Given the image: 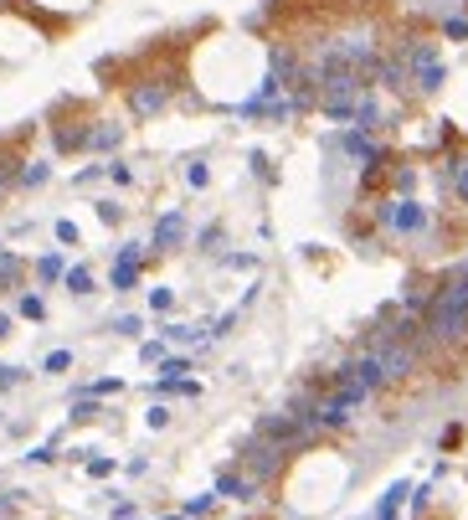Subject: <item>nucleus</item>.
I'll list each match as a JSON object with an SVG mask.
<instances>
[{"mask_svg":"<svg viewBox=\"0 0 468 520\" xmlns=\"http://www.w3.org/2000/svg\"><path fill=\"white\" fill-rule=\"evenodd\" d=\"M407 494H412V484L396 479V484L381 494V505H376V520H396V510H401V500H407Z\"/></svg>","mask_w":468,"mask_h":520,"instance_id":"obj_8","label":"nucleus"},{"mask_svg":"<svg viewBox=\"0 0 468 520\" xmlns=\"http://www.w3.org/2000/svg\"><path fill=\"white\" fill-rule=\"evenodd\" d=\"M211 505H216V494H196V500L186 505V515H206Z\"/></svg>","mask_w":468,"mask_h":520,"instance_id":"obj_18","label":"nucleus"},{"mask_svg":"<svg viewBox=\"0 0 468 520\" xmlns=\"http://www.w3.org/2000/svg\"><path fill=\"white\" fill-rule=\"evenodd\" d=\"M165 520H186V515H165Z\"/></svg>","mask_w":468,"mask_h":520,"instance_id":"obj_26","label":"nucleus"},{"mask_svg":"<svg viewBox=\"0 0 468 520\" xmlns=\"http://www.w3.org/2000/svg\"><path fill=\"white\" fill-rule=\"evenodd\" d=\"M87 474H98V479H103V474H114V459H87Z\"/></svg>","mask_w":468,"mask_h":520,"instance_id":"obj_19","label":"nucleus"},{"mask_svg":"<svg viewBox=\"0 0 468 520\" xmlns=\"http://www.w3.org/2000/svg\"><path fill=\"white\" fill-rule=\"evenodd\" d=\"M0 335H11V314H0Z\"/></svg>","mask_w":468,"mask_h":520,"instance_id":"obj_25","label":"nucleus"},{"mask_svg":"<svg viewBox=\"0 0 468 520\" xmlns=\"http://www.w3.org/2000/svg\"><path fill=\"white\" fill-rule=\"evenodd\" d=\"M366 103V93H361V78H324V114L329 119H355V108Z\"/></svg>","mask_w":468,"mask_h":520,"instance_id":"obj_2","label":"nucleus"},{"mask_svg":"<svg viewBox=\"0 0 468 520\" xmlns=\"http://www.w3.org/2000/svg\"><path fill=\"white\" fill-rule=\"evenodd\" d=\"M0 191H6V181H0Z\"/></svg>","mask_w":468,"mask_h":520,"instance_id":"obj_27","label":"nucleus"},{"mask_svg":"<svg viewBox=\"0 0 468 520\" xmlns=\"http://www.w3.org/2000/svg\"><path fill=\"white\" fill-rule=\"evenodd\" d=\"M67 366H73V356H67V351H52L47 361H41V371H52V376H62Z\"/></svg>","mask_w":468,"mask_h":520,"instance_id":"obj_12","label":"nucleus"},{"mask_svg":"<svg viewBox=\"0 0 468 520\" xmlns=\"http://www.w3.org/2000/svg\"><path fill=\"white\" fill-rule=\"evenodd\" d=\"M216 494H227V500H252V494H257V479H242V474H221V479H216Z\"/></svg>","mask_w":468,"mask_h":520,"instance_id":"obj_7","label":"nucleus"},{"mask_svg":"<svg viewBox=\"0 0 468 520\" xmlns=\"http://www.w3.org/2000/svg\"><path fill=\"white\" fill-rule=\"evenodd\" d=\"M458 196L468 201V170H463V176H458Z\"/></svg>","mask_w":468,"mask_h":520,"instance_id":"obj_24","label":"nucleus"},{"mask_svg":"<svg viewBox=\"0 0 468 520\" xmlns=\"http://www.w3.org/2000/svg\"><path fill=\"white\" fill-rule=\"evenodd\" d=\"M21 314H26V319H41V314H47V304H41V299L36 294H26V299H21V304H16Z\"/></svg>","mask_w":468,"mask_h":520,"instance_id":"obj_14","label":"nucleus"},{"mask_svg":"<svg viewBox=\"0 0 468 520\" xmlns=\"http://www.w3.org/2000/svg\"><path fill=\"white\" fill-rule=\"evenodd\" d=\"M21 181H26V186H41V181H47V165H31V170H26Z\"/></svg>","mask_w":468,"mask_h":520,"instance_id":"obj_20","label":"nucleus"},{"mask_svg":"<svg viewBox=\"0 0 468 520\" xmlns=\"http://www.w3.org/2000/svg\"><path fill=\"white\" fill-rule=\"evenodd\" d=\"M36 278L41 284H57V278H67V263L57 253H47V258H36Z\"/></svg>","mask_w":468,"mask_h":520,"instance_id":"obj_10","label":"nucleus"},{"mask_svg":"<svg viewBox=\"0 0 468 520\" xmlns=\"http://www.w3.org/2000/svg\"><path fill=\"white\" fill-rule=\"evenodd\" d=\"M57 243H78V227L73 222H57Z\"/></svg>","mask_w":468,"mask_h":520,"instance_id":"obj_21","label":"nucleus"},{"mask_svg":"<svg viewBox=\"0 0 468 520\" xmlns=\"http://www.w3.org/2000/svg\"><path fill=\"white\" fill-rule=\"evenodd\" d=\"M181 237H186V216H181V211H165L160 227H154V248L170 253V248H181Z\"/></svg>","mask_w":468,"mask_h":520,"instance_id":"obj_5","label":"nucleus"},{"mask_svg":"<svg viewBox=\"0 0 468 520\" xmlns=\"http://www.w3.org/2000/svg\"><path fill=\"white\" fill-rule=\"evenodd\" d=\"M87 144H98V149H114V144H119V129L108 124V129H98V134H87Z\"/></svg>","mask_w":468,"mask_h":520,"instance_id":"obj_13","label":"nucleus"},{"mask_svg":"<svg viewBox=\"0 0 468 520\" xmlns=\"http://www.w3.org/2000/svg\"><path fill=\"white\" fill-rule=\"evenodd\" d=\"M139 356H144V361H165V345H160V340H149V345H144Z\"/></svg>","mask_w":468,"mask_h":520,"instance_id":"obj_22","label":"nucleus"},{"mask_svg":"<svg viewBox=\"0 0 468 520\" xmlns=\"http://www.w3.org/2000/svg\"><path fill=\"white\" fill-rule=\"evenodd\" d=\"M278 459H283V448H273V443H257V448H252V479L273 474V469H278Z\"/></svg>","mask_w":468,"mask_h":520,"instance_id":"obj_9","label":"nucleus"},{"mask_svg":"<svg viewBox=\"0 0 468 520\" xmlns=\"http://www.w3.org/2000/svg\"><path fill=\"white\" fill-rule=\"evenodd\" d=\"M119 386H124V381H114V376H108V381H93V386H87V397H114Z\"/></svg>","mask_w":468,"mask_h":520,"instance_id":"obj_16","label":"nucleus"},{"mask_svg":"<svg viewBox=\"0 0 468 520\" xmlns=\"http://www.w3.org/2000/svg\"><path fill=\"white\" fill-rule=\"evenodd\" d=\"M345 423H350V402H345L340 392L324 397V402H319V428H345Z\"/></svg>","mask_w":468,"mask_h":520,"instance_id":"obj_6","label":"nucleus"},{"mask_svg":"<svg viewBox=\"0 0 468 520\" xmlns=\"http://www.w3.org/2000/svg\"><path fill=\"white\" fill-rule=\"evenodd\" d=\"M468 330V273L453 278L432 304H427V335L432 340H458Z\"/></svg>","mask_w":468,"mask_h":520,"instance_id":"obj_1","label":"nucleus"},{"mask_svg":"<svg viewBox=\"0 0 468 520\" xmlns=\"http://www.w3.org/2000/svg\"><path fill=\"white\" fill-rule=\"evenodd\" d=\"M381 222L396 227V232H422V227H427V206H417V201H391V206H381Z\"/></svg>","mask_w":468,"mask_h":520,"instance_id":"obj_3","label":"nucleus"},{"mask_svg":"<svg viewBox=\"0 0 468 520\" xmlns=\"http://www.w3.org/2000/svg\"><path fill=\"white\" fill-rule=\"evenodd\" d=\"M16 381H26V371H21V366H0V392L16 386Z\"/></svg>","mask_w":468,"mask_h":520,"instance_id":"obj_17","label":"nucleus"},{"mask_svg":"<svg viewBox=\"0 0 468 520\" xmlns=\"http://www.w3.org/2000/svg\"><path fill=\"white\" fill-rule=\"evenodd\" d=\"M129 103H134V114H154V108H165L170 103V78H154V83H144V88H134Z\"/></svg>","mask_w":468,"mask_h":520,"instance_id":"obj_4","label":"nucleus"},{"mask_svg":"<svg viewBox=\"0 0 468 520\" xmlns=\"http://www.w3.org/2000/svg\"><path fill=\"white\" fill-rule=\"evenodd\" d=\"M67 289L73 294H93V273L87 268H67Z\"/></svg>","mask_w":468,"mask_h":520,"instance_id":"obj_11","label":"nucleus"},{"mask_svg":"<svg viewBox=\"0 0 468 520\" xmlns=\"http://www.w3.org/2000/svg\"><path fill=\"white\" fill-rule=\"evenodd\" d=\"M448 36H468V21H463V16H453V21H448Z\"/></svg>","mask_w":468,"mask_h":520,"instance_id":"obj_23","label":"nucleus"},{"mask_svg":"<svg viewBox=\"0 0 468 520\" xmlns=\"http://www.w3.org/2000/svg\"><path fill=\"white\" fill-rule=\"evenodd\" d=\"M170 304H175V289H154V294H149V309H160V314H165Z\"/></svg>","mask_w":468,"mask_h":520,"instance_id":"obj_15","label":"nucleus"}]
</instances>
